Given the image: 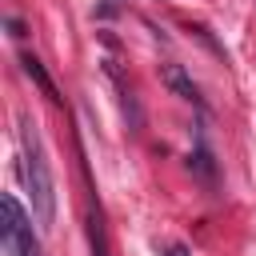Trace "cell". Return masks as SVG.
<instances>
[{"instance_id":"6da1fadb","label":"cell","mask_w":256,"mask_h":256,"mask_svg":"<svg viewBox=\"0 0 256 256\" xmlns=\"http://www.w3.org/2000/svg\"><path fill=\"white\" fill-rule=\"evenodd\" d=\"M20 152H24V184L32 196V216L40 228L56 224V184H52V168L40 144V132L28 116H20Z\"/></svg>"},{"instance_id":"7a4b0ae2","label":"cell","mask_w":256,"mask_h":256,"mask_svg":"<svg viewBox=\"0 0 256 256\" xmlns=\"http://www.w3.org/2000/svg\"><path fill=\"white\" fill-rule=\"evenodd\" d=\"M0 208H4V244H8V252L12 256H40V244L32 236V216L20 208V200L4 196Z\"/></svg>"},{"instance_id":"3957f363","label":"cell","mask_w":256,"mask_h":256,"mask_svg":"<svg viewBox=\"0 0 256 256\" xmlns=\"http://www.w3.org/2000/svg\"><path fill=\"white\" fill-rule=\"evenodd\" d=\"M164 84L180 96V100H200V92H196V84H192V76L180 68V64H168L164 68Z\"/></svg>"},{"instance_id":"277c9868","label":"cell","mask_w":256,"mask_h":256,"mask_svg":"<svg viewBox=\"0 0 256 256\" xmlns=\"http://www.w3.org/2000/svg\"><path fill=\"white\" fill-rule=\"evenodd\" d=\"M20 64H24V72H28V76H32V80H36V84L44 88V96H52V100H60V92H56V84L48 80V72L40 68V60H36V56H24Z\"/></svg>"},{"instance_id":"5b68a950","label":"cell","mask_w":256,"mask_h":256,"mask_svg":"<svg viewBox=\"0 0 256 256\" xmlns=\"http://www.w3.org/2000/svg\"><path fill=\"white\" fill-rule=\"evenodd\" d=\"M164 256H192V252H188V248H184V244H172V248H168V252H164Z\"/></svg>"}]
</instances>
